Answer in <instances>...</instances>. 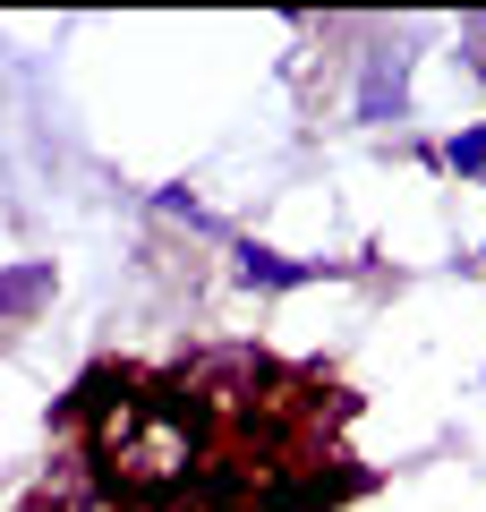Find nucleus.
<instances>
[{"label":"nucleus","mask_w":486,"mask_h":512,"mask_svg":"<svg viewBox=\"0 0 486 512\" xmlns=\"http://www.w3.org/2000/svg\"><path fill=\"white\" fill-rule=\"evenodd\" d=\"M350 111H359L367 128H384V120L410 111V43H401V35L359 52V94H350Z\"/></svg>","instance_id":"obj_1"},{"label":"nucleus","mask_w":486,"mask_h":512,"mask_svg":"<svg viewBox=\"0 0 486 512\" xmlns=\"http://www.w3.org/2000/svg\"><path fill=\"white\" fill-rule=\"evenodd\" d=\"M231 265H239V282H256V291H307V282L333 274V265H316V256H282V248H265V239H239Z\"/></svg>","instance_id":"obj_2"},{"label":"nucleus","mask_w":486,"mask_h":512,"mask_svg":"<svg viewBox=\"0 0 486 512\" xmlns=\"http://www.w3.org/2000/svg\"><path fill=\"white\" fill-rule=\"evenodd\" d=\"M52 256H26V265H0V325H26L35 308H52Z\"/></svg>","instance_id":"obj_3"},{"label":"nucleus","mask_w":486,"mask_h":512,"mask_svg":"<svg viewBox=\"0 0 486 512\" xmlns=\"http://www.w3.org/2000/svg\"><path fill=\"white\" fill-rule=\"evenodd\" d=\"M444 163L461 171V180H486V128H461V137L444 146Z\"/></svg>","instance_id":"obj_4"},{"label":"nucleus","mask_w":486,"mask_h":512,"mask_svg":"<svg viewBox=\"0 0 486 512\" xmlns=\"http://www.w3.org/2000/svg\"><path fill=\"white\" fill-rule=\"evenodd\" d=\"M154 205H162V214H171V222H188V231H222V222H214V214H205V205H197V197H188V188H162V197H154Z\"/></svg>","instance_id":"obj_5"},{"label":"nucleus","mask_w":486,"mask_h":512,"mask_svg":"<svg viewBox=\"0 0 486 512\" xmlns=\"http://www.w3.org/2000/svg\"><path fill=\"white\" fill-rule=\"evenodd\" d=\"M461 69L486 77V18H461Z\"/></svg>","instance_id":"obj_6"},{"label":"nucleus","mask_w":486,"mask_h":512,"mask_svg":"<svg viewBox=\"0 0 486 512\" xmlns=\"http://www.w3.org/2000/svg\"><path fill=\"white\" fill-rule=\"evenodd\" d=\"M171 512H197V504H171Z\"/></svg>","instance_id":"obj_7"},{"label":"nucleus","mask_w":486,"mask_h":512,"mask_svg":"<svg viewBox=\"0 0 486 512\" xmlns=\"http://www.w3.org/2000/svg\"><path fill=\"white\" fill-rule=\"evenodd\" d=\"M478 256H486V239H478Z\"/></svg>","instance_id":"obj_8"}]
</instances>
